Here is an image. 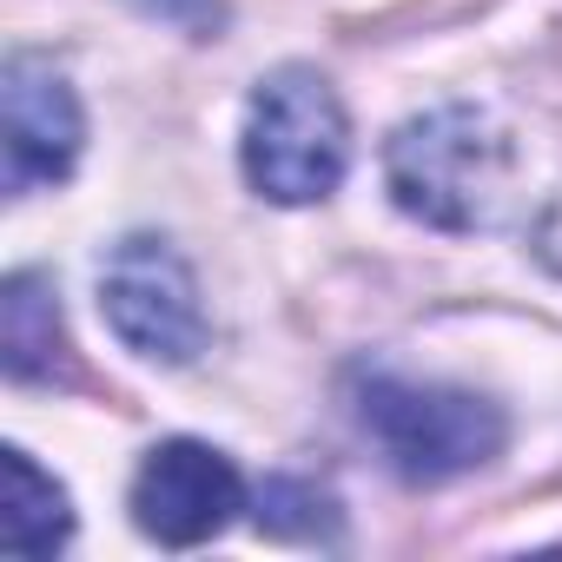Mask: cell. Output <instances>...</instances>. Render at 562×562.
Listing matches in <instances>:
<instances>
[{
  "mask_svg": "<svg viewBox=\"0 0 562 562\" xmlns=\"http://www.w3.org/2000/svg\"><path fill=\"white\" fill-rule=\"evenodd\" d=\"M384 179L411 218L437 232H476L509 199V139L476 106H430L391 133Z\"/></svg>",
  "mask_w": 562,
  "mask_h": 562,
  "instance_id": "1",
  "label": "cell"
},
{
  "mask_svg": "<svg viewBox=\"0 0 562 562\" xmlns=\"http://www.w3.org/2000/svg\"><path fill=\"white\" fill-rule=\"evenodd\" d=\"M245 179L271 205H318L338 192L351 166V120L345 100L325 74L312 67H278L258 80L245 106V139H238Z\"/></svg>",
  "mask_w": 562,
  "mask_h": 562,
  "instance_id": "2",
  "label": "cell"
},
{
  "mask_svg": "<svg viewBox=\"0 0 562 562\" xmlns=\"http://www.w3.org/2000/svg\"><path fill=\"white\" fill-rule=\"evenodd\" d=\"M358 430L404 483H450L503 457L509 417L503 404L457 391V384H411V378H364L358 384Z\"/></svg>",
  "mask_w": 562,
  "mask_h": 562,
  "instance_id": "3",
  "label": "cell"
},
{
  "mask_svg": "<svg viewBox=\"0 0 562 562\" xmlns=\"http://www.w3.org/2000/svg\"><path fill=\"white\" fill-rule=\"evenodd\" d=\"M100 312L126 351L146 364H192L205 351V305H199V278L172 251V238L133 232L106 251L100 265Z\"/></svg>",
  "mask_w": 562,
  "mask_h": 562,
  "instance_id": "4",
  "label": "cell"
},
{
  "mask_svg": "<svg viewBox=\"0 0 562 562\" xmlns=\"http://www.w3.org/2000/svg\"><path fill=\"white\" fill-rule=\"evenodd\" d=\"M80 146H87V120L74 87L47 60L14 54L0 74V186H8V199L60 186L80 166Z\"/></svg>",
  "mask_w": 562,
  "mask_h": 562,
  "instance_id": "5",
  "label": "cell"
},
{
  "mask_svg": "<svg viewBox=\"0 0 562 562\" xmlns=\"http://www.w3.org/2000/svg\"><path fill=\"white\" fill-rule=\"evenodd\" d=\"M238 509H245V476L232 470L225 450H212L199 437H172V443L146 450V463L133 476V522L166 549L212 542Z\"/></svg>",
  "mask_w": 562,
  "mask_h": 562,
  "instance_id": "6",
  "label": "cell"
},
{
  "mask_svg": "<svg viewBox=\"0 0 562 562\" xmlns=\"http://www.w3.org/2000/svg\"><path fill=\"white\" fill-rule=\"evenodd\" d=\"M74 536L67 490L27 457V450H0V542L14 555H54Z\"/></svg>",
  "mask_w": 562,
  "mask_h": 562,
  "instance_id": "7",
  "label": "cell"
},
{
  "mask_svg": "<svg viewBox=\"0 0 562 562\" xmlns=\"http://www.w3.org/2000/svg\"><path fill=\"white\" fill-rule=\"evenodd\" d=\"M0 351H8V378L41 384L60 371L67 358V331H60V299L41 271H14L0 292Z\"/></svg>",
  "mask_w": 562,
  "mask_h": 562,
  "instance_id": "8",
  "label": "cell"
},
{
  "mask_svg": "<svg viewBox=\"0 0 562 562\" xmlns=\"http://www.w3.org/2000/svg\"><path fill=\"white\" fill-rule=\"evenodd\" d=\"M251 509H258L265 536H285V542H331L338 536V503L305 476H271Z\"/></svg>",
  "mask_w": 562,
  "mask_h": 562,
  "instance_id": "9",
  "label": "cell"
}]
</instances>
